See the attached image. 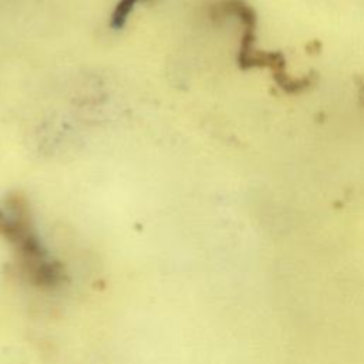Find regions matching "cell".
I'll return each mask as SVG.
<instances>
[{
  "mask_svg": "<svg viewBox=\"0 0 364 364\" xmlns=\"http://www.w3.org/2000/svg\"><path fill=\"white\" fill-rule=\"evenodd\" d=\"M139 1L141 0H119L114 9L112 16H111V23H109L111 27L114 30L121 28L127 23V18H128L129 13L134 10L135 4Z\"/></svg>",
  "mask_w": 364,
  "mask_h": 364,
  "instance_id": "6da1fadb",
  "label": "cell"
}]
</instances>
